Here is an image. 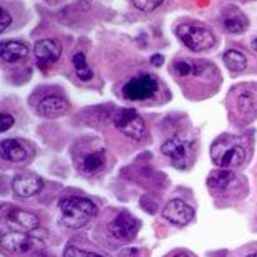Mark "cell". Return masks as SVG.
I'll use <instances>...</instances> for the list:
<instances>
[{
  "instance_id": "1",
  "label": "cell",
  "mask_w": 257,
  "mask_h": 257,
  "mask_svg": "<svg viewBox=\"0 0 257 257\" xmlns=\"http://www.w3.org/2000/svg\"><path fill=\"white\" fill-rule=\"evenodd\" d=\"M96 206L93 201L78 196H70L60 201V214L62 222L70 229H80L88 222L91 217L96 216Z\"/></svg>"
},
{
  "instance_id": "2",
  "label": "cell",
  "mask_w": 257,
  "mask_h": 257,
  "mask_svg": "<svg viewBox=\"0 0 257 257\" xmlns=\"http://www.w3.org/2000/svg\"><path fill=\"white\" fill-rule=\"evenodd\" d=\"M211 160L222 169L239 168L245 161V150L232 136H221L211 146Z\"/></svg>"
},
{
  "instance_id": "3",
  "label": "cell",
  "mask_w": 257,
  "mask_h": 257,
  "mask_svg": "<svg viewBox=\"0 0 257 257\" xmlns=\"http://www.w3.org/2000/svg\"><path fill=\"white\" fill-rule=\"evenodd\" d=\"M176 35L191 52H206L216 43L214 34L199 22H184L176 29Z\"/></svg>"
},
{
  "instance_id": "4",
  "label": "cell",
  "mask_w": 257,
  "mask_h": 257,
  "mask_svg": "<svg viewBox=\"0 0 257 257\" xmlns=\"http://www.w3.org/2000/svg\"><path fill=\"white\" fill-rule=\"evenodd\" d=\"M114 126L121 133L135 141H141L146 136V124L143 118L140 116L135 110L121 108L114 114Z\"/></svg>"
},
{
  "instance_id": "5",
  "label": "cell",
  "mask_w": 257,
  "mask_h": 257,
  "mask_svg": "<svg viewBox=\"0 0 257 257\" xmlns=\"http://www.w3.org/2000/svg\"><path fill=\"white\" fill-rule=\"evenodd\" d=\"M75 163L76 168L85 176H93L103 171L106 165V153L103 148H86V150L75 151Z\"/></svg>"
},
{
  "instance_id": "6",
  "label": "cell",
  "mask_w": 257,
  "mask_h": 257,
  "mask_svg": "<svg viewBox=\"0 0 257 257\" xmlns=\"http://www.w3.org/2000/svg\"><path fill=\"white\" fill-rule=\"evenodd\" d=\"M158 91V81L151 75H140L123 85V96L131 101H143Z\"/></svg>"
},
{
  "instance_id": "7",
  "label": "cell",
  "mask_w": 257,
  "mask_h": 257,
  "mask_svg": "<svg viewBox=\"0 0 257 257\" xmlns=\"http://www.w3.org/2000/svg\"><path fill=\"white\" fill-rule=\"evenodd\" d=\"M140 226H141V222L136 219L133 214H130L128 211H121L110 222L108 231H110V234L116 240L130 242L131 239L136 237V234H138V231H140Z\"/></svg>"
},
{
  "instance_id": "8",
  "label": "cell",
  "mask_w": 257,
  "mask_h": 257,
  "mask_svg": "<svg viewBox=\"0 0 257 257\" xmlns=\"http://www.w3.org/2000/svg\"><path fill=\"white\" fill-rule=\"evenodd\" d=\"M163 155L168 156L174 163V166L183 168L189 161V156L193 153V143L189 138H184L181 135H176L173 138L165 141L161 146Z\"/></svg>"
},
{
  "instance_id": "9",
  "label": "cell",
  "mask_w": 257,
  "mask_h": 257,
  "mask_svg": "<svg viewBox=\"0 0 257 257\" xmlns=\"http://www.w3.org/2000/svg\"><path fill=\"white\" fill-rule=\"evenodd\" d=\"M34 55H35L37 67L40 70H47L53 63L58 62L60 55H62V47L53 38H42V40H38L35 43Z\"/></svg>"
},
{
  "instance_id": "10",
  "label": "cell",
  "mask_w": 257,
  "mask_h": 257,
  "mask_svg": "<svg viewBox=\"0 0 257 257\" xmlns=\"http://www.w3.org/2000/svg\"><path fill=\"white\" fill-rule=\"evenodd\" d=\"M163 217L174 226H186L188 222L193 221L194 209L181 199H173L163 209Z\"/></svg>"
},
{
  "instance_id": "11",
  "label": "cell",
  "mask_w": 257,
  "mask_h": 257,
  "mask_svg": "<svg viewBox=\"0 0 257 257\" xmlns=\"http://www.w3.org/2000/svg\"><path fill=\"white\" fill-rule=\"evenodd\" d=\"M7 222L10 227L15 229V231L27 232V234L38 231V226H40V219H38L34 212H29L24 209L10 211L7 216Z\"/></svg>"
},
{
  "instance_id": "12",
  "label": "cell",
  "mask_w": 257,
  "mask_h": 257,
  "mask_svg": "<svg viewBox=\"0 0 257 257\" xmlns=\"http://www.w3.org/2000/svg\"><path fill=\"white\" fill-rule=\"evenodd\" d=\"M221 24L229 34H242L247 30L249 20L237 7H227L221 14Z\"/></svg>"
},
{
  "instance_id": "13",
  "label": "cell",
  "mask_w": 257,
  "mask_h": 257,
  "mask_svg": "<svg viewBox=\"0 0 257 257\" xmlns=\"http://www.w3.org/2000/svg\"><path fill=\"white\" fill-rule=\"evenodd\" d=\"M43 188L42 178L35 176V174H19L12 181L14 193L20 196V198H30L37 193H40Z\"/></svg>"
},
{
  "instance_id": "14",
  "label": "cell",
  "mask_w": 257,
  "mask_h": 257,
  "mask_svg": "<svg viewBox=\"0 0 257 257\" xmlns=\"http://www.w3.org/2000/svg\"><path fill=\"white\" fill-rule=\"evenodd\" d=\"M2 245L5 250L14 254H24L27 250L32 249L34 245V239H32L27 232L20 231H9L2 236Z\"/></svg>"
},
{
  "instance_id": "15",
  "label": "cell",
  "mask_w": 257,
  "mask_h": 257,
  "mask_svg": "<svg viewBox=\"0 0 257 257\" xmlns=\"http://www.w3.org/2000/svg\"><path fill=\"white\" fill-rule=\"evenodd\" d=\"M37 110L42 116H45V118H60L67 113L68 103H67V100H63L62 96L52 95V96L43 98V100L38 103Z\"/></svg>"
},
{
  "instance_id": "16",
  "label": "cell",
  "mask_w": 257,
  "mask_h": 257,
  "mask_svg": "<svg viewBox=\"0 0 257 257\" xmlns=\"http://www.w3.org/2000/svg\"><path fill=\"white\" fill-rule=\"evenodd\" d=\"M29 55V47L17 40H5L0 45V57L5 63H17Z\"/></svg>"
},
{
  "instance_id": "17",
  "label": "cell",
  "mask_w": 257,
  "mask_h": 257,
  "mask_svg": "<svg viewBox=\"0 0 257 257\" xmlns=\"http://www.w3.org/2000/svg\"><path fill=\"white\" fill-rule=\"evenodd\" d=\"M236 181V174L231 169H216L207 176V186L212 191H226L229 186Z\"/></svg>"
},
{
  "instance_id": "18",
  "label": "cell",
  "mask_w": 257,
  "mask_h": 257,
  "mask_svg": "<svg viewBox=\"0 0 257 257\" xmlns=\"http://www.w3.org/2000/svg\"><path fill=\"white\" fill-rule=\"evenodd\" d=\"M2 158L12 163H22L27 160L25 146L17 140H4L2 141Z\"/></svg>"
},
{
  "instance_id": "19",
  "label": "cell",
  "mask_w": 257,
  "mask_h": 257,
  "mask_svg": "<svg viewBox=\"0 0 257 257\" xmlns=\"http://www.w3.org/2000/svg\"><path fill=\"white\" fill-rule=\"evenodd\" d=\"M222 58H224V65L234 73L244 72L245 67H247V58H245L244 53L239 50H227L224 53Z\"/></svg>"
},
{
  "instance_id": "20",
  "label": "cell",
  "mask_w": 257,
  "mask_h": 257,
  "mask_svg": "<svg viewBox=\"0 0 257 257\" xmlns=\"http://www.w3.org/2000/svg\"><path fill=\"white\" fill-rule=\"evenodd\" d=\"M72 63H73L76 76H78L81 81H90L93 78L91 68L88 67V63H86V58H85V55L81 52L75 53V55L72 57Z\"/></svg>"
},
{
  "instance_id": "21",
  "label": "cell",
  "mask_w": 257,
  "mask_h": 257,
  "mask_svg": "<svg viewBox=\"0 0 257 257\" xmlns=\"http://www.w3.org/2000/svg\"><path fill=\"white\" fill-rule=\"evenodd\" d=\"M237 108H239V111L245 114L249 119H252L257 114V103L249 93H242V95L237 98Z\"/></svg>"
},
{
  "instance_id": "22",
  "label": "cell",
  "mask_w": 257,
  "mask_h": 257,
  "mask_svg": "<svg viewBox=\"0 0 257 257\" xmlns=\"http://www.w3.org/2000/svg\"><path fill=\"white\" fill-rule=\"evenodd\" d=\"M193 67H194V63H191L188 62V60H176V62L173 63V70H174V73H176L178 76H188L193 73Z\"/></svg>"
},
{
  "instance_id": "23",
  "label": "cell",
  "mask_w": 257,
  "mask_h": 257,
  "mask_svg": "<svg viewBox=\"0 0 257 257\" xmlns=\"http://www.w3.org/2000/svg\"><path fill=\"white\" fill-rule=\"evenodd\" d=\"M133 5L141 12H153L155 9H158L165 0H131Z\"/></svg>"
},
{
  "instance_id": "24",
  "label": "cell",
  "mask_w": 257,
  "mask_h": 257,
  "mask_svg": "<svg viewBox=\"0 0 257 257\" xmlns=\"http://www.w3.org/2000/svg\"><path fill=\"white\" fill-rule=\"evenodd\" d=\"M63 257H103V255L96 254V252H88V250H83V249H78V247H75V245H67Z\"/></svg>"
},
{
  "instance_id": "25",
  "label": "cell",
  "mask_w": 257,
  "mask_h": 257,
  "mask_svg": "<svg viewBox=\"0 0 257 257\" xmlns=\"http://www.w3.org/2000/svg\"><path fill=\"white\" fill-rule=\"evenodd\" d=\"M12 24V17H10V14L7 12L5 9L0 10V30L5 32L9 29V25Z\"/></svg>"
},
{
  "instance_id": "26",
  "label": "cell",
  "mask_w": 257,
  "mask_h": 257,
  "mask_svg": "<svg viewBox=\"0 0 257 257\" xmlns=\"http://www.w3.org/2000/svg\"><path fill=\"white\" fill-rule=\"evenodd\" d=\"M0 119H2V131H7L9 128H12L14 123H15L14 116H12V114H9V113L0 114Z\"/></svg>"
},
{
  "instance_id": "27",
  "label": "cell",
  "mask_w": 257,
  "mask_h": 257,
  "mask_svg": "<svg viewBox=\"0 0 257 257\" xmlns=\"http://www.w3.org/2000/svg\"><path fill=\"white\" fill-rule=\"evenodd\" d=\"M163 62H165V60H163V55H153V57H151V63H153V65H156V67H160V65H163Z\"/></svg>"
},
{
  "instance_id": "28",
  "label": "cell",
  "mask_w": 257,
  "mask_h": 257,
  "mask_svg": "<svg viewBox=\"0 0 257 257\" xmlns=\"http://www.w3.org/2000/svg\"><path fill=\"white\" fill-rule=\"evenodd\" d=\"M250 47H252V50H255V52H257V38H254L252 43H250Z\"/></svg>"
},
{
  "instance_id": "29",
  "label": "cell",
  "mask_w": 257,
  "mask_h": 257,
  "mask_svg": "<svg viewBox=\"0 0 257 257\" xmlns=\"http://www.w3.org/2000/svg\"><path fill=\"white\" fill-rule=\"evenodd\" d=\"M34 257H52V255H48V254H43V252H38V254H35Z\"/></svg>"
},
{
  "instance_id": "30",
  "label": "cell",
  "mask_w": 257,
  "mask_h": 257,
  "mask_svg": "<svg viewBox=\"0 0 257 257\" xmlns=\"http://www.w3.org/2000/svg\"><path fill=\"white\" fill-rule=\"evenodd\" d=\"M173 257H188L186 254H176V255H173Z\"/></svg>"
},
{
  "instance_id": "31",
  "label": "cell",
  "mask_w": 257,
  "mask_h": 257,
  "mask_svg": "<svg viewBox=\"0 0 257 257\" xmlns=\"http://www.w3.org/2000/svg\"><path fill=\"white\" fill-rule=\"evenodd\" d=\"M247 257H257V252H254V254H249Z\"/></svg>"
}]
</instances>
